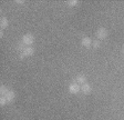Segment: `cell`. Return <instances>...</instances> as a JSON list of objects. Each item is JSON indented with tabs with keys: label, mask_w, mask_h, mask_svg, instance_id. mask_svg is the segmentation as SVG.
I'll use <instances>...</instances> for the list:
<instances>
[{
	"label": "cell",
	"mask_w": 124,
	"mask_h": 120,
	"mask_svg": "<svg viewBox=\"0 0 124 120\" xmlns=\"http://www.w3.org/2000/svg\"><path fill=\"white\" fill-rule=\"evenodd\" d=\"M24 2H26L24 0H16V3H18V5H23Z\"/></svg>",
	"instance_id": "obj_14"
},
{
	"label": "cell",
	"mask_w": 124,
	"mask_h": 120,
	"mask_svg": "<svg viewBox=\"0 0 124 120\" xmlns=\"http://www.w3.org/2000/svg\"><path fill=\"white\" fill-rule=\"evenodd\" d=\"M68 90H69L70 94H79V92L81 91V86L79 84H77V82H71V84L69 85Z\"/></svg>",
	"instance_id": "obj_4"
},
{
	"label": "cell",
	"mask_w": 124,
	"mask_h": 120,
	"mask_svg": "<svg viewBox=\"0 0 124 120\" xmlns=\"http://www.w3.org/2000/svg\"><path fill=\"white\" fill-rule=\"evenodd\" d=\"M7 102H8V100H7V98H6L5 96L0 97V106H1V107L6 106V103H7Z\"/></svg>",
	"instance_id": "obj_13"
},
{
	"label": "cell",
	"mask_w": 124,
	"mask_h": 120,
	"mask_svg": "<svg viewBox=\"0 0 124 120\" xmlns=\"http://www.w3.org/2000/svg\"><path fill=\"white\" fill-rule=\"evenodd\" d=\"M81 91H82L83 94H90L92 92V86L89 82H85L84 85L81 86Z\"/></svg>",
	"instance_id": "obj_5"
},
{
	"label": "cell",
	"mask_w": 124,
	"mask_h": 120,
	"mask_svg": "<svg viewBox=\"0 0 124 120\" xmlns=\"http://www.w3.org/2000/svg\"><path fill=\"white\" fill-rule=\"evenodd\" d=\"M122 53H123V56H124V47H123V49H122Z\"/></svg>",
	"instance_id": "obj_16"
},
{
	"label": "cell",
	"mask_w": 124,
	"mask_h": 120,
	"mask_svg": "<svg viewBox=\"0 0 124 120\" xmlns=\"http://www.w3.org/2000/svg\"><path fill=\"white\" fill-rule=\"evenodd\" d=\"M92 41L93 40L91 39L90 37H83L82 39H81V44L85 48H90V47H92Z\"/></svg>",
	"instance_id": "obj_6"
},
{
	"label": "cell",
	"mask_w": 124,
	"mask_h": 120,
	"mask_svg": "<svg viewBox=\"0 0 124 120\" xmlns=\"http://www.w3.org/2000/svg\"><path fill=\"white\" fill-rule=\"evenodd\" d=\"M8 91H9V89L5 85H1V87H0V94H1V96H6Z\"/></svg>",
	"instance_id": "obj_11"
},
{
	"label": "cell",
	"mask_w": 124,
	"mask_h": 120,
	"mask_svg": "<svg viewBox=\"0 0 124 120\" xmlns=\"http://www.w3.org/2000/svg\"><path fill=\"white\" fill-rule=\"evenodd\" d=\"M21 42L23 44H26L27 47H32V44L34 42V36L32 34H23L21 38Z\"/></svg>",
	"instance_id": "obj_1"
},
{
	"label": "cell",
	"mask_w": 124,
	"mask_h": 120,
	"mask_svg": "<svg viewBox=\"0 0 124 120\" xmlns=\"http://www.w3.org/2000/svg\"><path fill=\"white\" fill-rule=\"evenodd\" d=\"M34 55V48L33 47H26L22 52H20L19 58L20 59H24L26 57H31Z\"/></svg>",
	"instance_id": "obj_2"
},
{
	"label": "cell",
	"mask_w": 124,
	"mask_h": 120,
	"mask_svg": "<svg viewBox=\"0 0 124 120\" xmlns=\"http://www.w3.org/2000/svg\"><path fill=\"white\" fill-rule=\"evenodd\" d=\"M0 37H1V38H2V37H3V31H2V30L0 31Z\"/></svg>",
	"instance_id": "obj_15"
},
{
	"label": "cell",
	"mask_w": 124,
	"mask_h": 120,
	"mask_svg": "<svg viewBox=\"0 0 124 120\" xmlns=\"http://www.w3.org/2000/svg\"><path fill=\"white\" fill-rule=\"evenodd\" d=\"M79 3H80L79 0H69V1H67V5L69 7H77Z\"/></svg>",
	"instance_id": "obj_10"
},
{
	"label": "cell",
	"mask_w": 124,
	"mask_h": 120,
	"mask_svg": "<svg viewBox=\"0 0 124 120\" xmlns=\"http://www.w3.org/2000/svg\"><path fill=\"white\" fill-rule=\"evenodd\" d=\"M108 30H106L105 28H99L98 30H96V38H98V40H104V39H106L108 38Z\"/></svg>",
	"instance_id": "obj_3"
},
{
	"label": "cell",
	"mask_w": 124,
	"mask_h": 120,
	"mask_svg": "<svg viewBox=\"0 0 124 120\" xmlns=\"http://www.w3.org/2000/svg\"><path fill=\"white\" fill-rule=\"evenodd\" d=\"M8 26H9V20H8V18L2 17V18H1V20H0V27H1V29L8 28Z\"/></svg>",
	"instance_id": "obj_9"
},
{
	"label": "cell",
	"mask_w": 124,
	"mask_h": 120,
	"mask_svg": "<svg viewBox=\"0 0 124 120\" xmlns=\"http://www.w3.org/2000/svg\"><path fill=\"white\" fill-rule=\"evenodd\" d=\"M74 82H77V84H79V85H81V86H82V85H84L85 82H88V80H86V77L84 76V75H82V73H81V75H78L77 77H75V81Z\"/></svg>",
	"instance_id": "obj_7"
},
{
	"label": "cell",
	"mask_w": 124,
	"mask_h": 120,
	"mask_svg": "<svg viewBox=\"0 0 124 120\" xmlns=\"http://www.w3.org/2000/svg\"><path fill=\"white\" fill-rule=\"evenodd\" d=\"M100 46H101V41L100 40H93L92 41V47L94 48V49H99L100 48Z\"/></svg>",
	"instance_id": "obj_12"
},
{
	"label": "cell",
	"mask_w": 124,
	"mask_h": 120,
	"mask_svg": "<svg viewBox=\"0 0 124 120\" xmlns=\"http://www.w3.org/2000/svg\"><path fill=\"white\" fill-rule=\"evenodd\" d=\"M5 97L7 98L8 102H12L13 100H15V98H16V92L13 91V90H9V91L7 92V94H6Z\"/></svg>",
	"instance_id": "obj_8"
}]
</instances>
